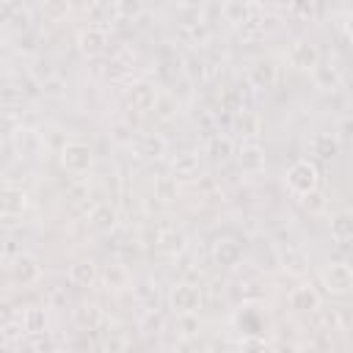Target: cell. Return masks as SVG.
<instances>
[{
  "mask_svg": "<svg viewBox=\"0 0 353 353\" xmlns=\"http://www.w3.org/2000/svg\"><path fill=\"white\" fill-rule=\"evenodd\" d=\"M99 276H102L105 287L113 290V292H124V290L130 287V270H127L124 265H108Z\"/></svg>",
  "mask_w": 353,
  "mask_h": 353,
  "instance_id": "21",
  "label": "cell"
},
{
  "mask_svg": "<svg viewBox=\"0 0 353 353\" xmlns=\"http://www.w3.org/2000/svg\"><path fill=\"white\" fill-rule=\"evenodd\" d=\"M163 325H165L163 314H160L157 309H146V314H143V320H141V334H160Z\"/></svg>",
  "mask_w": 353,
  "mask_h": 353,
  "instance_id": "31",
  "label": "cell"
},
{
  "mask_svg": "<svg viewBox=\"0 0 353 353\" xmlns=\"http://www.w3.org/2000/svg\"><path fill=\"white\" fill-rule=\"evenodd\" d=\"M58 85H61L58 80H52V83H47V94H58Z\"/></svg>",
  "mask_w": 353,
  "mask_h": 353,
  "instance_id": "40",
  "label": "cell"
},
{
  "mask_svg": "<svg viewBox=\"0 0 353 353\" xmlns=\"http://www.w3.org/2000/svg\"><path fill=\"white\" fill-rule=\"evenodd\" d=\"M102 320H105V314H102V309L97 303H80L74 309V325L80 331H97L102 325Z\"/></svg>",
  "mask_w": 353,
  "mask_h": 353,
  "instance_id": "15",
  "label": "cell"
},
{
  "mask_svg": "<svg viewBox=\"0 0 353 353\" xmlns=\"http://www.w3.org/2000/svg\"><path fill=\"white\" fill-rule=\"evenodd\" d=\"M312 74H314V85H317L320 91H334V88L339 85V80H342L334 66H320V63L312 69Z\"/></svg>",
  "mask_w": 353,
  "mask_h": 353,
  "instance_id": "26",
  "label": "cell"
},
{
  "mask_svg": "<svg viewBox=\"0 0 353 353\" xmlns=\"http://www.w3.org/2000/svg\"><path fill=\"white\" fill-rule=\"evenodd\" d=\"M97 279H99V270H97V265L91 259H77V262L69 265V281L74 287H83V290L85 287H94Z\"/></svg>",
  "mask_w": 353,
  "mask_h": 353,
  "instance_id": "13",
  "label": "cell"
},
{
  "mask_svg": "<svg viewBox=\"0 0 353 353\" xmlns=\"http://www.w3.org/2000/svg\"><path fill=\"white\" fill-rule=\"evenodd\" d=\"M281 268H284L290 276H303V273L309 270V256H306V251L298 248V245L284 248V251H281Z\"/></svg>",
  "mask_w": 353,
  "mask_h": 353,
  "instance_id": "17",
  "label": "cell"
},
{
  "mask_svg": "<svg viewBox=\"0 0 353 353\" xmlns=\"http://www.w3.org/2000/svg\"><path fill=\"white\" fill-rule=\"evenodd\" d=\"M77 47H80V52L88 55V58L102 55L105 47H108V30H105V28H97V25L80 30V33H77Z\"/></svg>",
  "mask_w": 353,
  "mask_h": 353,
  "instance_id": "8",
  "label": "cell"
},
{
  "mask_svg": "<svg viewBox=\"0 0 353 353\" xmlns=\"http://www.w3.org/2000/svg\"><path fill=\"white\" fill-rule=\"evenodd\" d=\"M11 22H14V28H17V30H25V28H28V22H30V17H28V11H19V8H17V11L11 14Z\"/></svg>",
  "mask_w": 353,
  "mask_h": 353,
  "instance_id": "38",
  "label": "cell"
},
{
  "mask_svg": "<svg viewBox=\"0 0 353 353\" xmlns=\"http://www.w3.org/2000/svg\"><path fill=\"white\" fill-rule=\"evenodd\" d=\"M317 182H320V174H317V165L309 163V160H298L290 165L287 171V188L298 196L309 193V190H317Z\"/></svg>",
  "mask_w": 353,
  "mask_h": 353,
  "instance_id": "3",
  "label": "cell"
},
{
  "mask_svg": "<svg viewBox=\"0 0 353 353\" xmlns=\"http://www.w3.org/2000/svg\"><path fill=\"white\" fill-rule=\"evenodd\" d=\"M212 256H215V262L221 268H234L243 259V245L237 240H218Z\"/></svg>",
  "mask_w": 353,
  "mask_h": 353,
  "instance_id": "16",
  "label": "cell"
},
{
  "mask_svg": "<svg viewBox=\"0 0 353 353\" xmlns=\"http://www.w3.org/2000/svg\"><path fill=\"white\" fill-rule=\"evenodd\" d=\"M91 163H94V154H91V146L88 143H83V141H66L61 146V165H63V171L80 176V174H85L91 168Z\"/></svg>",
  "mask_w": 353,
  "mask_h": 353,
  "instance_id": "2",
  "label": "cell"
},
{
  "mask_svg": "<svg viewBox=\"0 0 353 353\" xmlns=\"http://www.w3.org/2000/svg\"><path fill=\"white\" fill-rule=\"evenodd\" d=\"M22 334H25L22 320H11V323H6V325L0 328V336H3L6 342H17V339H22Z\"/></svg>",
  "mask_w": 353,
  "mask_h": 353,
  "instance_id": "36",
  "label": "cell"
},
{
  "mask_svg": "<svg viewBox=\"0 0 353 353\" xmlns=\"http://www.w3.org/2000/svg\"><path fill=\"white\" fill-rule=\"evenodd\" d=\"M290 306L295 312H317L320 309V295L314 292V287L303 284V287H295L290 292Z\"/></svg>",
  "mask_w": 353,
  "mask_h": 353,
  "instance_id": "18",
  "label": "cell"
},
{
  "mask_svg": "<svg viewBox=\"0 0 353 353\" xmlns=\"http://www.w3.org/2000/svg\"><path fill=\"white\" fill-rule=\"evenodd\" d=\"M160 119H171L174 116V102L168 99V97H157V102H154V108H152Z\"/></svg>",
  "mask_w": 353,
  "mask_h": 353,
  "instance_id": "37",
  "label": "cell"
},
{
  "mask_svg": "<svg viewBox=\"0 0 353 353\" xmlns=\"http://www.w3.org/2000/svg\"><path fill=\"white\" fill-rule=\"evenodd\" d=\"M237 30H240V36H243V39H248V41L262 39V36H265V17L251 11L243 22H237Z\"/></svg>",
  "mask_w": 353,
  "mask_h": 353,
  "instance_id": "23",
  "label": "cell"
},
{
  "mask_svg": "<svg viewBox=\"0 0 353 353\" xmlns=\"http://www.w3.org/2000/svg\"><path fill=\"white\" fill-rule=\"evenodd\" d=\"M251 83L256 88H273V83H276V66L270 61H259L251 69Z\"/></svg>",
  "mask_w": 353,
  "mask_h": 353,
  "instance_id": "25",
  "label": "cell"
},
{
  "mask_svg": "<svg viewBox=\"0 0 353 353\" xmlns=\"http://www.w3.org/2000/svg\"><path fill=\"white\" fill-rule=\"evenodd\" d=\"M201 298H204V295H201V287L188 284V281L176 284V287L171 290V295H168L171 309H174L176 314H193V312H199Z\"/></svg>",
  "mask_w": 353,
  "mask_h": 353,
  "instance_id": "4",
  "label": "cell"
},
{
  "mask_svg": "<svg viewBox=\"0 0 353 353\" xmlns=\"http://www.w3.org/2000/svg\"><path fill=\"white\" fill-rule=\"evenodd\" d=\"M11 146L19 157H36L41 152V135L30 127H14L11 130Z\"/></svg>",
  "mask_w": 353,
  "mask_h": 353,
  "instance_id": "7",
  "label": "cell"
},
{
  "mask_svg": "<svg viewBox=\"0 0 353 353\" xmlns=\"http://www.w3.org/2000/svg\"><path fill=\"white\" fill-rule=\"evenodd\" d=\"M237 163H240V168L245 174H259V171H265L268 157H265V149L256 141H245L240 146V152H237Z\"/></svg>",
  "mask_w": 353,
  "mask_h": 353,
  "instance_id": "9",
  "label": "cell"
},
{
  "mask_svg": "<svg viewBox=\"0 0 353 353\" xmlns=\"http://www.w3.org/2000/svg\"><path fill=\"white\" fill-rule=\"evenodd\" d=\"M66 11H69V0H44V17L47 19L58 22L66 17Z\"/></svg>",
  "mask_w": 353,
  "mask_h": 353,
  "instance_id": "33",
  "label": "cell"
},
{
  "mask_svg": "<svg viewBox=\"0 0 353 353\" xmlns=\"http://www.w3.org/2000/svg\"><path fill=\"white\" fill-rule=\"evenodd\" d=\"M331 237L339 240V243H345V240L353 237V218L347 212H339V215L331 218Z\"/></svg>",
  "mask_w": 353,
  "mask_h": 353,
  "instance_id": "27",
  "label": "cell"
},
{
  "mask_svg": "<svg viewBox=\"0 0 353 353\" xmlns=\"http://www.w3.org/2000/svg\"><path fill=\"white\" fill-rule=\"evenodd\" d=\"M152 248H154V254L163 256V259H176V256L185 251V234L176 232V229H168V232H163V234L152 243Z\"/></svg>",
  "mask_w": 353,
  "mask_h": 353,
  "instance_id": "10",
  "label": "cell"
},
{
  "mask_svg": "<svg viewBox=\"0 0 353 353\" xmlns=\"http://www.w3.org/2000/svg\"><path fill=\"white\" fill-rule=\"evenodd\" d=\"M199 171H201V163H199V154H193V152H182L171 163V176L174 179H196Z\"/></svg>",
  "mask_w": 353,
  "mask_h": 353,
  "instance_id": "14",
  "label": "cell"
},
{
  "mask_svg": "<svg viewBox=\"0 0 353 353\" xmlns=\"http://www.w3.org/2000/svg\"><path fill=\"white\" fill-rule=\"evenodd\" d=\"M207 152H210L215 160H226V157L234 152V146H232V141H229L226 135H212L210 143H207Z\"/></svg>",
  "mask_w": 353,
  "mask_h": 353,
  "instance_id": "29",
  "label": "cell"
},
{
  "mask_svg": "<svg viewBox=\"0 0 353 353\" xmlns=\"http://www.w3.org/2000/svg\"><path fill=\"white\" fill-rule=\"evenodd\" d=\"M336 149H339V141L334 138V132H317V135L312 138V152H314L320 160L334 157Z\"/></svg>",
  "mask_w": 353,
  "mask_h": 353,
  "instance_id": "24",
  "label": "cell"
},
{
  "mask_svg": "<svg viewBox=\"0 0 353 353\" xmlns=\"http://www.w3.org/2000/svg\"><path fill=\"white\" fill-rule=\"evenodd\" d=\"M223 14H226V19L229 22H243L248 14H251V8H248V0H226V6H223Z\"/></svg>",
  "mask_w": 353,
  "mask_h": 353,
  "instance_id": "30",
  "label": "cell"
},
{
  "mask_svg": "<svg viewBox=\"0 0 353 353\" xmlns=\"http://www.w3.org/2000/svg\"><path fill=\"white\" fill-rule=\"evenodd\" d=\"M157 97H160V94H157V88H154L149 80H138V83H132L130 91H127L130 108L138 110V113H149V110L154 108Z\"/></svg>",
  "mask_w": 353,
  "mask_h": 353,
  "instance_id": "6",
  "label": "cell"
},
{
  "mask_svg": "<svg viewBox=\"0 0 353 353\" xmlns=\"http://www.w3.org/2000/svg\"><path fill=\"white\" fill-rule=\"evenodd\" d=\"M33 347H52L47 339H33Z\"/></svg>",
  "mask_w": 353,
  "mask_h": 353,
  "instance_id": "41",
  "label": "cell"
},
{
  "mask_svg": "<svg viewBox=\"0 0 353 353\" xmlns=\"http://www.w3.org/2000/svg\"><path fill=\"white\" fill-rule=\"evenodd\" d=\"M320 281H323L328 295L342 298V295H350V290H353V270L345 262H331V265L323 268Z\"/></svg>",
  "mask_w": 353,
  "mask_h": 353,
  "instance_id": "1",
  "label": "cell"
},
{
  "mask_svg": "<svg viewBox=\"0 0 353 353\" xmlns=\"http://www.w3.org/2000/svg\"><path fill=\"white\" fill-rule=\"evenodd\" d=\"M22 325H25V334L36 336V334H47V312L41 306H30L25 309L22 314Z\"/></svg>",
  "mask_w": 353,
  "mask_h": 353,
  "instance_id": "22",
  "label": "cell"
},
{
  "mask_svg": "<svg viewBox=\"0 0 353 353\" xmlns=\"http://www.w3.org/2000/svg\"><path fill=\"white\" fill-rule=\"evenodd\" d=\"M0 44H3V25H0Z\"/></svg>",
  "mask_w": 353,
  "mask_h": 353,
  "instance_id": "42",
  "label": "cell"
},
{
  "mask_svg": "<svg viewBox=\"0 0 353 353\" xmlns=\"http://www.w3.org/2000/svg\"><path fill=\"white\" fill-rule=\"evenodd\" d=\"M28 210V193L19 188H0V215L17 218Z\"/></svg>",
  "mask_w": 353,
  "mask_h": 353,
  "instance_id": "12",
  "label": "cell"
},
{
  "mask_svg": "<svg viewBox=\"0 0 353 353\" xmlns=\"http://www.w3.org/2000/svg\"><path fill=\"white\" fill-rule=\"evenodd\" d=\"M176 331H179L182 336L199 334V317H196V312H193V314H179V317H176Z\"/></svg>",
  "mask_w": 353,
  "mask_h": 353,
  "instance_id": "35",
  "label": "cell"
},
{
  "mask_svg": "<svg viewBox=\"0 0 353 353\" xmlns=\"http://www.w3.org/2000/svg\"><path fill=\"white\" fill-rule=\"evenodd\" d=\"M135 295H138V301H141L146 309H157V290H154L152 284L141 281V284L135 287Z\"/></svg>",
  "mask_w": 353,
  "mask_h": 353,
  "instance_id": "34",
  "label": "cell"
},
{
  "mask_svg": "<svg viewBox=\"0 0 353 353\" xmlns=\"http://www.w3.org/2000/svg\"><path fill=\"white\" fill-rule=\"evenodd\" d=\"M14 320V309L8 306V303H0V328L6 325V323H11Z\"/></svg>",
  "mask_w": 353,
  "mask_h": 353,
  "instance_id": "39",
  "label": "cell"
},
{
  "mask_svg": "<svg viewBox=\"0 0 353 353\" xmlns=\"http://www.w3.org/2000/svg\"><path fill=\"white\" fill-rule=\"evenodd\" d=\"M11 276H14V281L22 284V287L36 284L39 276H41V265H39L30 254H19V256L14 259V265H11Z\"/></svg>",
  "mask_w": 353,
  "mask_h": 353,
  "instance_id": "11",
  "label": "cell"
},
{
  "mask_svg": "<svg viewBox=\"0 0 353 353\" xmlns=\"http://www.w3.org/2000/svg\"><path fill=\"white\" fill-rule=\"evenodd\" d=\"M287 61H290L295 69H314V66L320 63V52H317V47H314L312 41L295 39V41L290 44V50H287Z\"/></svg>",
  "mask_w": 353,
  "mask_h": 353,
  "instance_id": "5",
  "label": "cell"
},
{
  "mask_svg": "<svg viewBox=\"0 0 353 353\" xmlns=\"http://www.w3.org/2000/svg\"><path fill=\"white\" fill-rule=\"evenodd\" d=\"M176 179L174 176H160L157 182H154V199H160L163 204H171L174 199H176Z\"/></svg>",
  "mask_w": 353,
  "mask_h": 353,
  "instance_id": "28",
  "label": "cell"
},
{
  "mask_svg": "<svg viewBox=\"0 0 353 353\" xmlns=\"http://www.w3.org/2000/svg\"><path fill=\"white\" fill-rule=\"evenodd\" d=\"M113 3H116V14L121 19H135L143 11V3L141 0H113Z\"/></svg>",
  "mask_w": 353,
  "mask_h": 353,
  "instance_id": "32",
  "label": "cell"
},
{
  "mask_svg": "<svg viewBox=\"0 0 353 353\" xmlns=\"http://www.w3.org/2000/svg\"><path fill=\"white\" fill-rule=\"evenodd\" d=\"M116 221H119V215H116V210L110 204H94L91 212H88V223L97 232H110L116 226Z\"/></svg>",
  "mask_w": 353,
  "mask_h": 353,
  "instance_id": "19",
  "label": "cell"
},
{
  "mask_svg": "<svg viewBox=\"0 0 353 353\" xmlns=\"http://www.w3.org/2000/svg\"><path fill=\"white\" fill-rule=\"evenodd\" d=\"M165 152V141L154 132H143L135 138V154L138 157H160Z\"/></svg>",
  "mask_w": 353,
  "mask_h": 353,
  "instance_id": "20",
  "label": "cell"
}]
</instances>
